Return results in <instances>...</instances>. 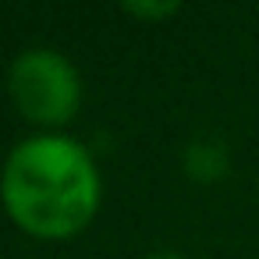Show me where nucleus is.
Wrapping results in <instances>:
<instances>
[{"mask_svg":"<svg viewBox=\"0 0 259 259\" xmlns=\"http://www.w3.org/2000/svg\"><path fill=\"white\" fill-rule=\"evenodd\" d=\"M0 188L11 217L25 231L68 238L89 224L100 199V174L78 139L36 135L11 149Z\"/></svg>","mask_w":259,"mask_h":259,"instance_id":"f257e3e1","label":"nucleus"},{"mask_svg":"<svg viewBox=\"0 0 259 259\" xmlns=\"http://www.w3.org/2000/svg\"><path fill=\"white\" fill-rule=\"evenodd\" d=\"M149 259H181L178 252H156V255H149Z\"/></svg>","mask_w":259,"mask_h":259,"instance_id":"39448f33","label":"nucleus"},{"mask_svg":"<svg viewBox=\"0 0 259 259\" xmlns=\"http://www.w3.org/2000/svg\"><path fill=\"white\" fill-rule=\"evenodd\" d=\"M224 167H227V153L220 146L195 142L188 149V174H195V178H217V174H224Z\"/></svg>","mask_w":259,"mask_h":259,"instance_id":"7ed1b4c3","label":"nucleus"},{"mask_svg":"<svg viewBox=\"0 0 259 259\" xmlns=\"http://www.w3.org/2000/svg\"><path fill=\"white\" fill-rule=\"evenodd\" d=\"M124 11H132V15H149V18H163V15H174V11H178V0H167V4H160V0H128Z\"/></svg>","mask_w":259,"mask_h":259,"instance_id":"20e7f679","label":"nucleus"},{"mask_svg":"<svg viewBox=\"0 0 259 259\" xmlns=\"http://www.w3.org/2000/svg\"><path fill=\"white\" fill-rule=\"evenodd\" d=\"M11 96L18 110L43 124H64L82 96L78 71L57 50L36 47L15 57L11 64Z\"/></svg>","mask_w":259,"mask_h":259,"instance_id":"f03ea898","label":"nucleus"}]
</instances>
